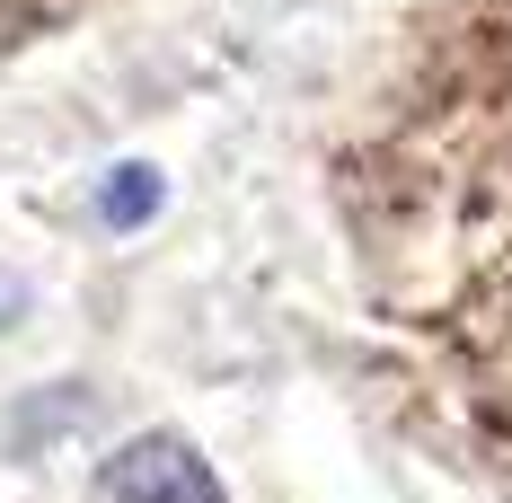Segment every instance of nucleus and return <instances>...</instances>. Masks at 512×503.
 I'll return each mask as SVG.
<instances>
[{"label":"nucleus","mask_w":512,"mask_h":503,"mask_svg":"<svg viewBox=\"0 0 512 503\" xmlns=\"http://www.w3.org/2000/svg\"><path fill=\"white\" fill-rule=\"evenodd\" d=\"M106 495H115V503H230V495H221V477L204 468V451L177 442V433L124 442V451L106 459Z\"/></svg>","instance_id":"1"},{"label":"nucleus","mask_w":512,"mask_h":503,"mask_svg":"<svg viewBox=\"0 0 512 503\" xmlns=\"http://www.w3.org/2000/svg\"><path fill=\"white\" fill-rule=\"evenodd\" d=\"M151 212H159V168H142V159L115 168V177L98 186V221H106V230H142Z\"/></svg>","instance_id":"2"}]
</instances>
